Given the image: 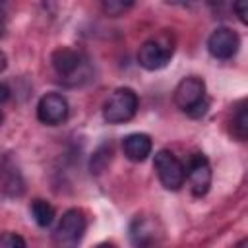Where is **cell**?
Listing matches in <instances>:
<instances>
[{
  "mask_svg": "<svg viewBox=\"0 0 248 248\" xmlns=\"http://www.w3.org/2000/svg\"><path fill=\"white\" fill-rule=\"evenodd\" d=\"M136 4V0H101L103 12L110 17H118L124 16L132 6Z\"/></svg>",
  "mask_w": 248,
  "mask_h": 248,
  "instance_id": "obj_15",
  "label": "cell"
},
{
  "mask_svg": "<svg viewBox=\"0 0 248 248\" xmlns=\"http://www.w3.org/2000/svg\"><path fill=\"white\" fill-rule=\"evenodd\" d=\"M2 107V105H0ZM2 120H4V114H2V108H0V124H2Z\"/></svg>",
  "mask_w": 248,
  "mask_h": 248,
  "instance_id": "obj_25",
  "label": "cell"
},
{
  "mask_svg": "<svg viewBox=\"0 0 248 248\" xmlns=\"http://www.w3.org/2000/svg\"><path fill=\"white\" fill-rule=\"evenodd\" d=\"M122 151H124L126 159H130L134 163H141V161H145L151 155V151H153V140L147 134H141V132L128 134L122 140Z\"/></svg>",
  "mask_w": 248,
  "mask_h": 248,
  "instance_id": "obj_11",
  "label": "cell"
},
{
  "mask_svg": "<svg viewBox=\"0 0 248 248\" xmlns=\"http://www.w3.org/2000/svg\"><path fill=\"white\" fill-rule=\"evenodd\" d=\"M6 68H8V56H6V52L0 48V74H2Z\"/></svg>",
  "mask_w": 248,
  "mask_h": 248,
  "instance_id": "obj_21",
  "label": "cell"
},
{
  "mask_svg": "<svg viewBox=\"0 0 248 248\" xmlns=\"http://www.w3.org/2000/svg\"><path fill=\"white\" fill-rule=\"evenodd\" d=\"M2 192L10 198H19L25 192V182H23L17 169H14V167L4 169V172H2Z\"/></svg>",
  "mask_w": 248,
  "mask_h": 248,
  "instance_id": "obj_13",
  "label": "cell"
},
{
  "mask_svg": "<svg viewBox=\"0 0 248 248\" xmlns=\"http://www.w3.org/2000/svg\"><path fill=\"white\" fill-rule=\"evenodd\" d=\"M159 234H161L159 221L153 215H145V213L136 215L128 229V236L134 246H151L159 240Z\"/></svg>",
  "mask_w": 248,
  "mask_h": 248,
  "instance_id": "obj_10",
  "label": "cell"
},
{
  "mask_svg": "<svg viewBox=\"0 0 248 248\" xmlns=\"http://www.w3.org/2000/svg\"><path fill=\"white\" fill-rule=\"evenodd\" d=\"M153 167L155 172L159 176V182L165 190L176 192L184 186L186 182V170H184V163L169 149H161L155 153L153 159Z\"/></svg>",
  "mask_w": 248,
  "mask_h": 248,
  "instance_id": "obj_3",
  "label": "cell"
},
{
  "mask_svg": "<svg viewBox=\"0 0 248 248\" xmlns=\"http://www.w3.org/2000/svg\"><path fill=\"white\" fill-rule=\"evenodd\" d=\"M110 155H112V145L110 143H103L95 151V155L91 157V172H95V174L103 172L107 169V165L110 163Z\"/></svg>",
  "mask_w": 248,
  "mask_h": 248,
  "instance_id": "obj_14",
  "label": "cell"
},
{
  "mask_svg": "<svg viewBox=\"0 0 248 248\" xmlns=\"http://www.w3.org/2000/svg\"><path fill=\"white\" fill-rule=\"evenodd\" d=\"M29 211H31L33 221H35L41 229L50 227V225H52V221H54V217H56L54 207H52L46 200H43V198L33 200V202H31V205H29Z\"/></svg>",
  "mask_w": 248,
  "mask_h": 248,
  "instance_id": "obj_12",
  "label": "cell"
},
{
  "mask_svg": "<svg viewBox=\"0 0 248 248\" xmlns=\"http://www.w3.org/2000/svg\"><path fill=\"white\" fill-rule=\"evenodd\" d=\"M85 229H87L85 213L79 207H72L62 213V217L52 232V240L58 246H76L83 238Z\"/></svg>",
  "mask_w": 248,
  "mask_h": 248,
  "instance_id": "obj_4",
  "label": "cell"
},
{
  "mask_svg": "<svg viewBox=\"0 0 248 248\" xmlns=\"http://www.w3.org/2000/svg\"><path fill=\"white\" fill-rule=\"evenodd\" d=\"M232 10H234L238 21L242 25H246L248 23V0H234L232 2Z\"/></svg>",
  "mask_w": 248,
  "mask_h": 248,
  "instance_id": "obj_18",
  "label": "cell"
},
{
  "mask_svg": "<svg viewBox=\"0 0 248 248\" xmlns=\"http://www.w3.org/2000/svg\"><path fill=\"white\" fill-rule=\"evenodd\" d=\"M25 238H21L16 232H0V248H25Z\"/></svg>",
  "mask_w": 248,
  "mask_h": 248,
  "instance_id": "obj_17",
  "label": "cell"
},
{
  "mask_svg": "<svg viewBox=\"0 0 248 248\" xmlns=\"http://www.w3.org/2000/svg\"><path fill=\"white\" fill-rule=\"evenodd\" d=\"M140 107V99L132 87L114 89L103 105V118L108 124H124L130 122Z\"/></svg>",
  "mask_w": 248,
  "mask_h": 248,
  "instance_id": "obj_2",
  "label": "cell"
},
{
  "mask_svg": "<svg viewBox=\"0 0 248 248\" xmlns=\"http://www.w3.org/2000/svg\"><path fill=\"white\" fill-rule=\"evenodd\" d=\"M232 134L236 140L244 141L248 138V114H246V108L240 107L236 116L232 118Z\"/></svg>",
  "mask_w": 248,
  "mask_h": 248,
  "instance_id": "obj_16",
  "label": "cell"
},
{
  "mask_svg": "<svg viewBox=\"0 0 248 248\" xmlns=\"http://www.w3.org/2000/svg\"><path fill=\"white\" fill-rule=\"evenodd\" d=\"M184 170H186V180L190 184V192L196 198H203L209 192V186H211L209 159L202 151H196V153L190 155L188 165L184 167Z\"/></svg>",
  "mask_w": 248,
  "mask_h": 248,
  "instance_id": "obj_6",
  "label": "cell"
},
{
  "mask_svg": "<svg viewBox=\"0 0 248 248\" xmlns=\"http://www.w3.org/2000/svg\"><path fill=\"white\" fill-rule=\"evenodd\" d=\"M203 99H205V81L202 78H198V76H186V78H182L176 83L174 91H172L174 105L180 110H184V112H188L192 107H196Z\"/></svg>",
  "mask_w": 248,
  "mask_h": 248,
  "instance_id": "obj_8",
  "label": "cell"
},
{
  "mask_svg": "<svg viewBox=\"0 0 248 248\" xmlns=\"http://www.w3.org/2000/svg\"><path fill=\"white\" fill-rule=\"evenodd\" d=\"M207 108H209V101H207V99H203L202 103H198L196 107H192L186 114H188V116H192V118H202V116L207 112Z\"/></svg>",
  "mask_w": 248,
  "mask_h": 248,
  "instance_id": "obj_19",
  "label": "cell"
},
{
  "mask_svg": "<svg viewBox=\"0 0 248 248\" xmlns=\"http://www.w3.org/2000/svg\"><path fill=\"white\" fill-rule=\"evenodd\" d=\"M240 37L231 27H217L207 37V50L217 60H229L238 52Z\"/></svg>",
  "mask_w": 248,
  "mask_h": 248,
  "instance_id": "obj_9",
  "label": "cell"
},
{
  "mask_svg": "<svg viewBox=\"0 0 248 248\" xmlns=\"http://www.w3.org/2000/svg\"><path fill=\"white\" fill-rule=\"evenodd\" d=\"M0 2H4V0H0Z\"/></svg>",
  "mask_w": 248,
  "mask_h": 248,
  "instance_id": "obj_26",
  "label": "cell"
},
{
  "mask_svg": "<svg viewBox=\"0 0 248 248\" xmlns=\"http://www.w3.org/2000/svg\"><path fill=\"white\" fill-rule=\"evenodd\" d=\"M4 33H6V23H4V19L0 17V37H4Z\"/></svg>",
  "mask_w": 248,
  "mask_h": 248,
  "instance_id": "obj_23",
  "label": "cell"
},
{
  "mask_svg": "<svg viewBox=\"0 0 248 248\" xmlns=\"http://www.w3.org/2000/svg\"><path fill=\"white\" fill-rule=\"evenodd\" d=\"M167 2L172 4V6H188V4H192L196 0H167Z\"/></svg>",
  "mask_w": 248,
  "mask_h": 248,
  "instance_id": "obj_22",
  "label": "cell"
},
{
  "mask_svg": "<svg viewBox=\"0 0 248 248\" xmlns=\"http://www.w3.org/2000/svg\"><path fill=\"white\" fill-rule=\"evenodd\" d=\"M68 114H70V105L62 93H54V91L46 93L37 103V118L46 126H58L66 122Z\"/></svg>",
  "mask_w": 248,
  "mask_h": 248,
  "instance_id": "obj_7",
  "label": "cell"
},
{
  "mask_svg": "<svg viewBox=\"0 0 248 248\" xmlns=\"http://www.w3.org/2000/svg\"><path fill=\"white\" fill-rule=\"evenodd\" d=\"M10 95H12L10 85H8L6 81H0V105H4V103L10 99Z\"/></svg>",
  "mask_w": 248,
  "mask_h": 248,
  "instance_id": "obj_20",
  "label": "cell"
},
{
  "mask_svg": "<svg viewBox=\"0 0 248 248\" xmlns=\"http://www.w3.org/2000/svg\"><path fill=\"white\" fill-rule=\"evenodd\" d=\"M50 64L54 68V72L70 85L78 83L76 76H85L83 68L87 66V60L83 58L81 52L68 48V46H60L50 54Z\"/></svg>",
  "mask_w": 248,
  "mask_h": 248,
  "instance_id": "obj_5",
  "label": "cell"
},
{
  "mask_svg": "<svg viewBox=\"0 0 248 248\" xmlns=\"http://www.w3.org/2000/svg\"><path fill=\"white\" fill-rule=\"evenodd\" d=\"M207 2H209V4H221L223 0H207Z\"/></svg>",
  "mask_w": 248,
  "mask_h": 248,
  "instance_id": "obj_24",
  "label": "cell"
},
{
  "mask_svg": "<svg viewBox=\"0 0 248 248\" xmlns=\"http://www.w3.org/2000/svg\"><path fill=\"white\" fill-rule=\"evenodd\" d=\"M172 52H174V39L170 33L163 31L157 37H151L145 43H141L138 50V62L143 70L155 72L169 64Z\"/></svg>",
  "mask_w": 248,
  "mask_h": 248,
  "instance_id": "obj_1",
  "label": "cell"
}]
</instances>
